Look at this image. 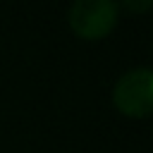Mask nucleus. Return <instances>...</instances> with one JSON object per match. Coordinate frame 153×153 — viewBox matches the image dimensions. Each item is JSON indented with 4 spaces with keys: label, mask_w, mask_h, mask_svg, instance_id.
<instances>
[{
    "label": "nucleus",
    "mask_w": 153,
    "mask_h": 153,
    "mask_svg": "<svg viewBox=\"0 0 153 153\" xmlns=\"http://www.w3.org/2000/svg\"><path fill=\"white\" fill-rule=\"evenodd\" d=\"M112 108L127 120H146L153 112V69H127L110 91Z\"/></svg>",
    "instance_id": "obj_1"
},
{
    "label": "nucleus",
    "mask_w": 153,
    "mask_h": 153,
    "mask_svg": "<svg viewBox=\"0 0 153 153\" xmlns=\"http://www.w3.org/2000/svg\"><path fill=\"white\" fill-rule=\"evenodd\" d=\"M120 22V5L115 0H76L67 10V26L81 41H103Z\"/></svg>",
    "instance_id": "obj_2"
},
{
    "label": "nucleus",
    "mask_w": 153,
    "mask_h": 153,
    "mask_svg": "<svg viewBox=\"0 0 153 153\" xmlns=\"http://www.w3.org/2000/svg\"><path fill=\"white\" fill-rule=\"evenodd\" d=\"M124 7L131 10V12H141V10H148V7H151V0H146V2H141V5H136V2H124Z\"/></svg>",
    "instance_id": "obj_3"
}]
</instances>
